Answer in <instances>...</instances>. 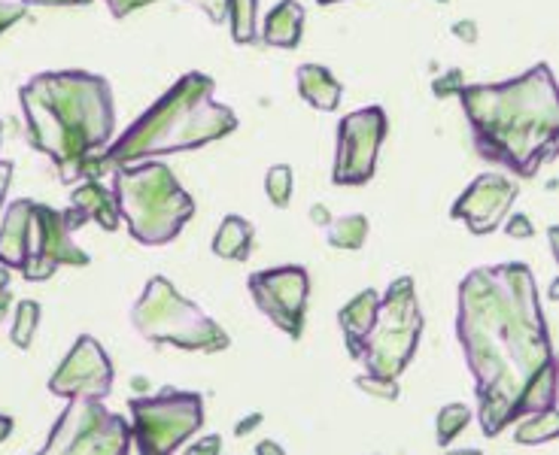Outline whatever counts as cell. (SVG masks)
Returning <instances> with one entry per match:
<instances>
[{"label":"cell","mask_w":559,"mask_h":455,"mask_svg":"<svg viewBox=\"0 0 559 455\" xmlns=\"http://www.w3.org/2000/svg\"><path fill=\"white\" fill-rule=\"evenodd\" d=\"M255 455H286V450L277 441H262L255 446Z\"/></svg>","instance_id":"35"},{"label":"cell","mask_w":559,"mask_h":455,"mask_svg":"<svg viewBox=\"0 0 559 455\" xmlns=\"http://www.w3.org/2000/svg\"><path fill=\"white\" fill-rule=\"evenodd\" d=\"M10 182H13V165L10 161H0V207H3V197H7Z\"/></svg>","instance_id":"33"},{"label":"cell","mask_w":559,"mask_h":455,"mask_svg":"<svg viewBox=\"0 0 559 455\" xmlns=\"http://www.w3.org/2000/svg\"><path fill=\"white\" fill-rule=\"evenodd\" d=\"M356 386L362 388L365 395L380 400H399L402 388H399V380H383V376H356Z\"/></svg>","instance_id":"25"},{"label":"cell","mask_w":559,"mask_h":455,"mask_svg":"<svg viewBox=\"0 0 559 455\" xmlns=\"http://www.w3.org/2000/svg\"><path fill=\"white\" fill-rule=\"evenodd\" d=\"M317 3H322V7H332V3H341V0H317Z\"/></svg>","instance_id":"39"},{"label":"cell","mask_w":559,"mask_h":455,"mask_svg":"<svg viewBox=\"0 0 559 455\" xmlns=\"http://www.w3.org/2000/svg\"><path fill=\"white\" fill-rule=\"evenodd\" d=\"M186 455H223V441L216 434H210L204 441H195V446H189Z\"/></svg>","instance_id":"29"},{"label":"cell","mask_w":559,"mask_h":455,"mask_svg":"<svg viewBox=\"0 0 559 455\" xmlns=\"http://www.w3.org/2000/svg\"><path fill=\"white\" fill-rule=\"evenodd\" d=\"M112 197L119 219H126L131 237L143 247H165L195 216V197L162 161L116 167Z\"/></svg>","instance_id":"5"},{"label":"cell","mask_w":559,"mask_h":455,"mask_svg":"<svg viewBox=\"0 0 559 455\" xmlns=\"http://www.w3.org/2000/svg\"><path fill=\"white\" fill-rule=\"evenodd\" d=\"M216 83L207 73H186L180 83L155 100L104 155V167H126L153 155L201 149L213 140L228 137L238 116L213 100Z\"/></svg>","instance_id":"4"},{"label":"cell","mask_w":559,"mask_h":455,"mask_svg":"<svg viewBox=\"0 0 559 455\" xmlns=\"http://www.w3.org/2000/svg\"><path fill=\"white\" fill-rule=\"evenodd\" d=\"M301 25H305V7L295 0H280L267 13L262 40L274 49H295L301 43Z\"/></svg>","instance_id":"17"},{"label":"cell","mask_w":559,"mask_h":455,"mask_svg":"<svg viewBox=\"0 0 559 455\" xmlns=\"http://www.w3.org/2000/svg\"><path fill=\"white\" fill-rule=\"evenodd\" d=\"M61 216H64L68 231H80L88 221H98L104 231H116L119 228L116 197L98 180H85L83 185H76L73 194H70V207Z\"/></svg>","instance_id":"15"},{"label":"cell","mask_w":559,"mask_h":455,"mask_svg":"<svg viewBox=\"0 0 559 455\" xmlns=\"http://www.w3.org/2000/svg\"><path fill=\"white\" fill-rule=\"evenodd\" d=\"M104 3L110 7V13L116 19H126V15H131L140 7H146V3H155V0H104Z\"/></svg>","instance_id":"28"},{"label":"cell","mask_w":559,"mask_h":455,"mask_svg":"<svg viewBox=\"0 0 559 455\" xmlns=\"http://www.w3.org/2000/svg\"><path fill=\"white\" fill-rule=\"evenodd\" d=\"M456 337L475 376L477 419L487 438L557 407V361L526 264L475 267L462 279Z\"/></svg>","instance_id":"1"},{"label":"cell","mask_w":559,"mask_h":455,"mask_svg":"<svg viewBox=\"0 0 559 455\" xmlns=\"http://www.w3.org/2000/svg\"><path fill=\"white\" fill-rule=\"evenodd\" d=\"M448 455H480V450H460V453H448Z\"/></svg>","instance_id":"38"},{"label":"cell","mask_w":559,"mask_h":455,"mask_svg":"<svg viewBox=\"0 0 559 455\" xmlns=\"http://www.w3.org/2000/svg\"><path fill=\"white\" fill-rule=\"evenodd\" d=\"M460 100L477 155L489 165L530 180L557 155L559 95L547 64L508 83L465 85Z\"/></svg>","instance_id":"3"},{"label":"cell","mask_w":559,"mask_h":455,"mask_svg":"<svg viewBox=\"0 0 559 455\" xmlns=\"http://www.w3.org/2000/svg\"><path fill=\"white\" fill-rule=\"evenodd\" d=\"M295 80H298V92H301V97L308 100L313 110H337L341 95H344V85L332 76V70L320 68V64H301L298 73H295Z\"/></svg>","instance_id":"16"},{"label":"cell","mask_w":559,"mask_h":455,"mask_svg":"<svg viewBox=\"0 0 559 455\" xmlns=\"http://www.w3.org/2000/svg\"><path fill=\"white\" fill-rule=\"evenodd\" d=\"M559 431V416L557 410H542V414H532L526 422H520L514 441L520 446H535V443H550L557 438Z\"/></svg>","instance_id":"20"},{"label":"cell","mask_w":559,"mask_h":455,"mask_svg":"<svg viewBox=\"0 0 559 455\" xmlns=\"http://www.w3.org/2000/svg\"><path fill=\"white\" fill-rule=\"evenodd\" d=\"M310 216H313V221L320 219V225H329V221H332L329 219V213H325V207H313L310 209Z\"/></svg>","instance_id":"37"},{"label":"cell","mask_w":559,"mask_h":455,"mask_svg":"<svg viewBox=\"0 0 559 455\" xmlns=\"http://www.w3.org/2000/svg\"><path fill=\"white\" fill-rule=\"evenodd\" d=\"M131 443H138V453L170 455L204 426V398L168 386L158 395L131 400Z\"/></svg>","instance_id":"9"},{"label":"cell","mask_w":559,"mask_h":455,"mask_svg":"<svg viewBox=\"0 0 559 455\" xmlns=\"http://www.w3.org/2000/svg\"><path fill=\"white\" fill-rule=\"evenodd\" d=\"M504 231L511 237H532L535 235V228H532V221L526 216H511V221L504 225Z\"/></svg>","instance_id":"30"},{"label":"cell","mask_w":559,"mask_h":455,"mask_svg":"<svg viewBox=\"0 0 559 455\" xmlns=\"http://www.w3.org/2000/svg\"><path fill=\"white\" fill-rule=\"evenodd\" d=\"M131 325L143 340L155 346H177L186 352H223L228 349V334L219 322L182 298L165 276H153L146 289L131 307Z\"/></svg>","instance_id":"8"},{"label":"cell","mask_w":559,"mask_h":455,"mask_svg":"<svg viewBox=\"0 0 559 455\" xmlns=\"http://www.w3.org/2000/svg\"><path fill=\"white\" fill-rule=\"evenodd\" d=\"M25 7H85L92 0H19Z\"/></svg>","instance_id":"32"},{"label":"cell","mask_w":559,"mask_h":455,"mask_svg":"<svg viewBox=\"0 0 559 455\" xmlns=\"http://www.w3.org/2000/svg\"><path fill=\"white\" fill-rule=\"evenodd\" d=\"M25 15H28L25 3H7V0H0V34L7 28H13L15 22H22Z\"/></svg>","instance_id":"26"},{"label":"cell","mask_w":559,"mask_h":455,"mask_svg":"<svg viewBox=\"0 0 559 455\" xmlns=\"http://www.w3.org/2000/svg\"><path fill=\"white\" fill-rule=\"evenodd\" d=\"M259 422H262V414H252L250 419H243V422H238V426H235V434H238V438H243V434H250L252 428L259 426Z\"/></svg>","instance_id":"34"},{"label":"cell","mask_w":559,"mask_h":455,"mask_svg":"<svg viewBox=\"0 0 559 455\" xmlns=\"http://www.w3.org/2000/svg\"><path fill=\"white\" fill-rule=\"evenodd\" d=\"M88 255L73 243L64 216L37 201H13L0 221V264L43 283L61 264L88 267Z\"/></svg>","instance_id":"6"},{"label":"cell","mask_w":559,"mask_h":455,"mask_svg":"<svg viewBox=\"0 0 559 455\" xmlns=\"http://www.w3.org/2000/svg\"><path fill=\"white\" fill-rule=\"evenodd\" d=\"M423 313H419L417 289L411 276H399L386 295H380L378 313L368 332L347 344V352L359 361L368 376L399 380L411 359L417 356Z\"/></svg>","instance_id":"7"},{"label":"cell","mask_w":559,"mask_h":455,"mask_svg":"<svg viewBox=\"0 0 559 455\" xmlns=\"http://www.w3.org/2000/svg\"><path fill=\"white\" fill-rule=\"evenodd\" d=\"M131 426L100 398H70L37 455H128Z\"/></svg>","instance_id":"10"},{"label":"cell","mask_w":559,"mask_h":455,"mask_svg":"<svg viewBox=\"0 0 559 455\" xmlns=\"http://www.w3.org/2000/svg\"><path fill=\"white\" fill-rule=\"evenodd\" d=\"M31 146L52 158L61 182L98 180L100 149L116 131L110 83L85 70L37 73L19 88Z\"/></svg>","instance_id":"2"},{"label":"cell","mask_w":559,"mask_h":455,"mask_svg":"<svg viewBox=\"0 0 559 455\" xmlns=\"http://www.w3.org/2000/svg\"><path fill=\"white\" fill-rule=\"evenodd\" d=\"M0 137H3V124H0Z\"/></svg>","instance_id":"40"},{"label":"cell","mask_w":559,"mask_h":455,"mask_svg":"<svg viewBox=\"0 0 559 455\" xmlns=\"http://www.w3.org/2000/svg\"><path fill=\"white\" fill-rule=\"evenodd\" d=\"M325 237L335 249H362L365 237H368V219L362 213H353V216H341V219L329 221Z\"/></svg>","instance_id":"19"},{"label":"cell","mask_w":559,"mask_h":455,"mask_svg":"<svg viewBox=\"0 0 559 455\" xmlns=\"http://www.w3.org/2000/svg\"><path fill=\"white\" fill-rule=\"evenodd\" d=\"M293 167L289 165H274L267 170L265 177V192L267 201L274 204V207H289V201H293Z\"/></svg>","instance_id":"24"},{"label":"cell","mask_w":559,"mask_h":455,"mask_svg":"<svg viewBox=\"0 0 559 455\" xmlns=\"http://www.w3.org/2000/svg\"><path fill=\"white\" fill-rule=\"evenodd\" d=\"M10 431H13V416L0 414V443L10 438Z\"/></svg>","instance_id":"36"},{"label":"cell","mask_w":559,"mask_h":455,"mask_svg":"<svg viewBox=\"0 0 559 455\" xmlns=\"http://www.w3.org/2000/svg\"><path fill=\"white\" fill-rule=\"evenodd\" d=\"M255 0H228V19H231V37L240 46H252L259 40L255 28Z\"/></svg>","instance_id":"21"},{"label":"cell","mask_w":559,"mask_h":455,"mask_svg":"<svg viewBox=\"0 0 559 455\" xmlns=\"http://www.w3.org/2000/svg\"><path fill=\"white\" fill-rule=\"evenodd\" d=\"M195 7H201L204 13H207L210 22H225L228 19V0H192Z\"/></svg>","instance_id":"27"},{"label":"cell","mask_w":559,"mask_h":455,"mask_svg":"<svg viewBox=\"0 0 559 455\" xmlns=\"http://www.w3.org/2000/svg\"><path fill=\"white\" fill-rule=\"evenodd\" d=\"M247 289L271 325H277L280 332L289 334L293 340L301 337L310 295V276L301 264L259 271L247 279Z\"/></svg>","instance_id":"12"},{"label":"cell","mask_w":559,"mask_h":455,"mask_svg":"<svg viewBox=\"0 0 559 455\" xmlns=\"http://www.w3.org/2000/svg\"><path fill=\"white\" fill-rule=\"evenodd\" d=\"M520 189L514 180H508L502 173H480L456 197V204L450 207V216L465 221L472 235H492L508 219Z\"/></svg>","instance_id":"14"},{"label":"cell","mask_w":559,"mask_h":455,"mask_svg":"<svg viewBox=\"0 0 559 455\" xmlns=\"http://www.w3.org/2000/svg\"><path fill=\"white\" fill-rule=\"evenodd\" d=\"M7 283H10V271H0V319L7 316V310L13 303V295L7 289Z\"/></svg>","instance_id":"31"},{"label":"cell","mask_w":559,"mask_h":455,"mask_svg":"<svg viewBox=\"0 0 559 455\" xmlns=\"http://www.w3.org/2000/svg\"><path fill=\"white\" fill-rule=\"evenodd\" d=\"M252 237H255V228L250 219L225 216L219 231L213 237V255H219L225 262H247L252 252Z\"/></svg>","instance_id":"18"},{"label":"cell","mask_w":559,"mask_h":455,"mask_svg":"<svg viewBox=\"0 0 559 455\" xmlns=\"http://www.w3.org/2000/svg\"><path fill=\"white\" fill-rule=\"evenodd\" d=\"M112 388V364L104 346L83 334L49 380V392L58 398H107Z\"/></svg>","instance_id":"13"},{"label":"cell","mask_w":559,"mask_h":455,"mask_svg":"<svg viewBox=\"0 0 559 455\" xmlns=\"http://www.w3.org/2000/svg\"><path fill=\"white\" fill-rule=\"evenodd\" d=\"M386 112L380 107L349 112L337 124V155L332 182L335 185H365L374 177L380 143L386 140Z\"/></svg>","instance_id":"11"},{"label":"cell","mask_w":559,"mask_h":455,"mask_svg":"<svg viewBox=\"0 0 559 455\" xmlns=\"http://www.w3.org/2000/svg\"><path fill=\"white\" fill-rule=\"evenodd\" d=\"M468 422H472V414L465 404H448V407H441V414L435 416V438L441 446H448V443L456 441V434L465 431Z\"/></svg>","instance_id":"22"},{"label":"cell","mask_w":559,"mask_h":455,"mask_svg":"<svg viewBox=\"0 0 559 455\" xmlns=\"http://www.w3.org/2000/svg\"><path fill=\"white\" fill-rule=\"evenodd\" d=\"M40 325V303L37 301H22L15 307V322H13V344L19 349H28L34 344V334Z\"/></svg>","instance_id":"23"}]
</instances>
